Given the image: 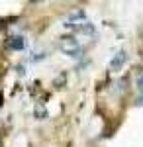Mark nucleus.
Wrapping results in <instances>:
<instances>
[{"mask_svg":"<svg viewBox=\"0 0 143 147\" xmlns=\"http://www.w3.org/2000/svg\"><path fill=\"white\" fill-rule=\"evenodd\" d=\"M123 61H125V53H118V57L112 61V69H118L121 63H123Z\"/></svg>","mask_w":143,"mask_h":147,"instance_id":"obj_2","label":"nucleus"},{"mask_svg":"<svg viewBox=\"0 0 143 147\" xmlns=\"http://www.w3.org/2000/svg\"><path fill=\"white\" fill-rule=\"evenodd\" d=\"M61 49H63L65 53H69V55H77L78 51H80V45L77 43L75 37H65L63 43H61Z\"/></svg>","mask_w":143,"mask_h":147,"instance_id":"obj_1","label":"nucleus"},{"mask_svg":"<svg viewBox=\"0 0 143 147\" xmlns=\"http://www.w3.org/2000/svg\"><path fill=\"white\" fill-rule=\"evenodd\" d=\"M137 88L143 92V71L139 73V75H137Z\"/></svg>","mask_w":143,"mask_h":147,"instance_id":"obj_3","label":"nucleus"}]
</instances>
